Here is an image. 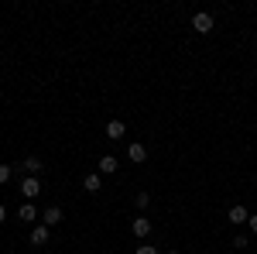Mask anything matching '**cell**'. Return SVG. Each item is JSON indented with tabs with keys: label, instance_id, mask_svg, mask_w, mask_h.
Masks as SVG:
<instances>
[{
	"label": "cell",
	"instance_id": "obj_1",
	"mask_svg": "<svg viewBox=\"0 0 257 254\" xmlns=\"http://www.w3.org/2000/svg\"><path fill=\"white\" fill-rule=\"evenodd\" d=\"M192 28H196L199 35H209V31H213V14H206V11H199L196 18H192Z\"/></svg>",
	"mask_w": 257,
	"mask_h": 254
},
{
	"label": "cell",
	"instance_id": "obj_2",
	"mask_svg": "<svg viewBox=\"0 0 257 254\" xmlns=\"http://www.w3.org/2000/svg\"><path fill=\"white\" fill-rule=\"evenodd\" d=\"M38 193H41V182L35 176H28L24 182H21V196H24V199H35Z\"/></svg>",
	"mask_w": 257,
	"mask_h": 254
},
{
	"label": "cell",
	"instance_id": "obj_3",
	"mask_svg": "<svg viewBox=\"0 0 257 254\" xmlns=\"http://www.w3.org/2000/svg\"><path fill=\"white\" fill-rule=\"evenodd\" d=\"M131 230H134V237H148L151 234V220H148V216H138V220L131 223Z\"/></svg>",
	"mask_w": 257,
	"mask_h": 254
},
{
	"label": "cell",
	"instance_id": "obj_4",
	"mask_svg": "<svg viewBox=\"0 0 257 254\" xmlns=\"http://www.w3.org/2000/svg\"><path fill=\"white\" fill-rule=\"evenodd\" d=\"M59 220H62V210H59V206H48V210L41 213V223H45V227H55Z\"/></svg>",
	"mask_w": 257,
	"mask_h": 254
},
{
	"label": "cell",
	"instance_id": "obj_5",
	"mask_svg": "<svg viewBox=\"0 0 257 254\" xmlns=\"http://www.w3.org/2000/svg\"><path fill=\"white\" fill-rule=\"evenodd\" d=\"M117 165H120V161L113 155H103V158H99V172H103V176H113V172H117Z\"/></svg>",
	"mask_w": 257,
	"mask_h": 254
},
{
	"label": "cell",
	"instance_id": "obj_6",
	"mask_svg": "<svg viewBox=\"0 0 257 254\" xmlns=\"http://www.w3.org/2000/svg\"><path fill=\"white\" fill-rule=\"evenodd\" d=\"M250 220V213H247V206H230V223H247Z\"/></svg>",
	"mask_w": 257,
	"mask_h": 254
},
{
	"label": "cell",
	"instance_id": "obj_7",
	"mask_svg": "<svg viewBox=\"0 0 257 254\" xmlns=\"http://www.w3.org/2000/svg\"><path fill=\"white\" fill-rule=\"evenodd\" d=\"M82 186H86V193H99V189H103V179H99L96 172H89V176L82 179Z\"/></svg>",
	"mask_w": 257,
	"mask_h": 254
},
{
	"label": "cell",
	"instance_id": "obj_8",
	"mask_svg": "<svg viewBox=\"0 0 257 254\" xmlns=\"http://www.w3.org/2000/svg\"><path fill=\"white\" fill-rule=\"evenodd\" d=\"M123 131H127V127H123V120H110V124H106V137H113V141H120Z\"/></svg>",
	"mask_w": 257,
	"mask_h": 254
},
{
	"label": "cell",
	"instance_id": "obj_9",
	"mask_svg": "<svg viewBox=\"0 0 257 254\" xmlns=\"http://www.w3.org/2000/svg\"><path fill=\"white\" fill-rule=\"evenodd\" d=\"M31 244H35V247H38V244H48V227H45V223H38V227L31 230Z\"/></svg>",
	"mask_w": 257,
	"mask_h": 254
},
{
	"label": "cell",
	"instance_id": "obj_10",
	"mask_svg": "<svg viewBox=\"0 0 257 254\" xmlns=\"http://www.w3.org/2000/svg\"><path fill=\"white\" fill-rule=\"evenodd\" d=\"M18 216H21V220H24V223H35V220H38V210H35L31 203H24V206H21V210H18Z\"/></svg>",
	"mask_w": 257,
	"mask_h": 254
},
{
	"label": "cell",
	"instance_id": "obj_11",
	"mask_svg": "<svg viewBox=\"0 0 257 254\" xmlns=\"http://www.w3.org/2000/svg\"><path fill=\"white\" fill-rule=\"evenodd\" d=\"M127 158H131V161H144V158H148V148H144V144H131V148H127Z\"/></svg>",
	"mask_w": 257,
	"mask_h": 254
},
{
	"label": "cell",
	"instance_id": "obj_12",
	"mask_svg": "<svg viewBox=\"0 0 257 254\" xmlns=\"http://www.w3.org/2000/svg\"><path fill=\"white\" fill-rule=\"evenodd\" d=\"M21 168H24L28 176H38V172H41V161H38V158H24V165H21Z\"/></svg>",
	"mask_w": 257,
	"mask_h": 254
},
{
	"label": "cell",
	"instance_id": "obj_13",
	"mask_svg": "<svg viewBox=\"0 0 257 254\" xmlns=\"http://www.w3.org/2000/svg\"><path fill=\"white\" fill-rule=\"evenodd\" d=\"M134 203H138L141 210H144V206H148V203H151V196H148V193H138V199H134Z\"/></svg>",
	"mask_w": 257,
	"mask_h": 254
},
{
	"label": "cell",
	"instance_id": "obj_14",
	"mask_svg": "<svg viewBox=\"0 0 257 254\" xmlns=\"http://www.w3.org/2000/svg\"><path fill=\"white\" fill-rule=\"evenodd\" d=\"M0 182H11V165H0Z\"/></svg>",
	"mask_w": 257,
	"mask_h": 254
},
{
	"label": "cell",
	"instance_id": "obj_15",
	"mask_svg": "<svg viewBox=\"0 0 257 254\" xmlns=\"http://www.w3.org/2000/svg\"><path fill=\"white\" fill-rule=\"evenodd\" d=\"M138 254H158V247H151V244H141Z\"/></svg>",
	"mask_w": 257,
	"mask_h": 254
},
{
	"label": "cell",
	"instance_id": "obj_16",
	"mask_svg": "<svg viewBox=\"0 0 257 254\" xmlns=\"http://www.w3.org/2000/svg\"><path fill=\"white\" fill-rule=\"evenodd\" d=\"M247 223H250V230H254V234H257V213L250 216V220H247Z\"/></svg>",
	"mask_w": 257,
	"mask_h": 254
},
{
	"label": "cell",
	"instance_id": "obj_17",
	"mask_svg": "<svg viewBox=\"0 0 257 254\" xmlns=\"http://www.w3.org/2000/svg\"><path fill=\"white\" fill-rule=\"evenodd\" d=\"M4 220H7V210H4V206H0V223H4Z\"/></svg>",
	"mask_w": 257,
	"mask_h": 254
},
{
	"label": "cell",
	"instance_id": "obj_18",
	"mask_svg": "<svg viewBox=\"0 0 257 254\" xmlns=\"http://www.w3.org/2000/svg\"><path fill=\"white\" fill-rule=\"evenodd\" d=\"M168 254H178V251H168Z\"/></svg>",
	"mask_w": 257,
	"mask_h": 254
}]
</instances>
